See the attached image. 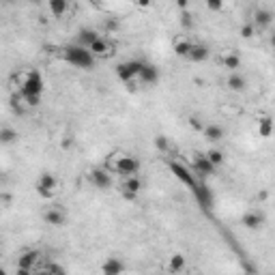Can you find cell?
Instances as JSON below:
<instances>
[{
  "label": "cell",
  "mask_w": 275,
  "mask_h": 275,
  "mask_svg": "<svg viewBox=\"0 0 275 275\" xmlns=\"http://www.w3.org/2000/svg\"><path fill=\"white\" fill-rule=\"evenodd\" d=\"M105 168H108L110 172L121 174V177H131V174L140 172V159H136V157H131L127 153H121V151H116V153H112L108 157Z\"/></svg>",
  "instance_id": "cell-1"
},
{
  "label": "cell",
  "mask_w": 275,
  "mask_h": 275,
  "mask_svg": "<svg viewBox=\"0 0 275 275\" xmlns=\"http://www.w3.org/2000/svg\"><path fill=\"white\" fill-rule=\"evenodd\" d=\"M62 58L73 67H80V69H92L95 67V61L97 58L91 54L89 48H82V45H69V48L62 50Z\"/></svg>",
  "instance_id": "cell-2"
},
{
  "label": "cell",
  "mask_w": 275,
  "mask_h": 275,
  "mask_svg": "<svg viewBox=\"0 0 275 275\" xmlns=\"http://www.w3.org/2000/svg\"><path fill=\"white\" fill-rule=\"evenodd\" d=\"M20 95H41L45 89L43 84V78H41L39 71H26L22 73V80H20Z\"/></svg>",
  "instance_id": "cell-3"
},
{
  "label": "cell",
  "mask_w": 275,
  "mask_h": 275,
  "mask_svg": "<svg viewBox=\"0 0 275 275\" xmlns=\"http://www.w3.org/2000/svg\"><path fill=\"white\" fill-rule=\"evenodd\" d=\"M37 194L41 198H54L56 189H58V181L52 172H41V177L37 179V185H34Z\"/></svg>",
  "instance_id": "cell-4"
},
{
  "label": "cell",
  "mask_w": 275,
  "mask_h": 275,
  "mask_svg": "<svg viewBox=\"0 0 275 275\" xmlns=\"http://www.w3.org/2000/svg\"><path fill=\"white\" fill-rule=\"evenodd\" d=\"M39 260H41V254L37 249H26V251H22L20 254V258H17V271L20 273H32L34 269H37L39 265Z\"/></svg>",
  "instance_id": "cell-5"
},
{
  "label": "cell",
  "mask_w": 275,
  "mask_h": 275,
  "mask_svg": "<svg viewBox=\"0 0 275 275\" xmlns=\"http://www.w3.org/2000/svg\"><path fill=\"white\" fill-rule=\"evenodd\" d=\"M91 177V183L97 187V189H110L114 183L112 179V172L108 170V168H92V170L89 172Z\"/></svg>",
  "instance_id": "cell-6"
},
{
  "label": "cell",
  "mask_w": 275,
  "mask_h": 275,
  "mask_svg": "<svg viewBox=\"0 0 275 275\" xmlns=\"http://www.w3.org/2000/svg\"><path fill=\"white\" fill-rule=\"evenodd\" d=\"M89 50H91V54L95 58H108V56L114 54V45L110 43L105 37H99L97 41H92V43L89 45Z\"/></svg>",
  "instance_id": "cell-7"
},
{
  "label": "cell",
  "mask_w": 275,
  "mask_h": 275,
  "mask_svg": "<svg viewBox=\"0 0 275 275\" xmlns=\"http://www.w3.org/2000/svg\"><path fill=\"white\" fill-rule=\"evenodd\" d=\"M140 189H142V181L138 179V174L125 177V183H122V196H125L127 200H136Z\"/></svg>",
  "instance_id": "cell-8"
},
{
  "label": "cell",
  "mask_w": 275,
  "mask_h": 275,
  "mask_svg": "<svg viewBox=\"0 0 275 275\" xmlns=\"http://www.w3.org/2000/svg\"><path fill=\"white\" fill-rule=\"evenodd\" d=\"M241 224L247 228V230H260V228L265 226V215H262L260 211H249V213H245L241 217Z\"/></svg>",
  "instance_id": "cell-9"
},
{
  "label": "cell",
  "mask_w": 275,
  "mask_h": 275,
  "mask_svg": "<svg viewBox=\"0 0 275 275\" xmlns=\"http://www.w3.org/2000/svg\"><path fill=\"white\" fill-rule=\"evenodd\" d=\"M194 170L200 174V177H211V174H215V170H217V168H215L213 163L207 159V155L196 153V157H194Z\"/></svg>",
  "instance_id": "cell-10"
},
{
  "label": "cell",
  "mask_w": 275,
  "mask_h": 275,
  "mask_svg": "<svg viewBox=\"0 0 275 275\" xmlns=\"http://www.w3.org/2000/svg\"><path fill=\"white\" fill-rule=\"evenodd\" d=\"M43 219H45V224L62 226L65 224V219H67V215H65V211H62L61 207H48L43 211Z\"/></svg>",
  "instance_id": "cell-11"
},
{
  "label": "cell",
  "mask_w": 275,
  "mask_h": 275,
  "mask_svg": "<svg viewBox=\"0 0 275 275\" xmlns=\"http://www.w3.org/2000/svg\"><path fill=\"white\" fill-rule=\"evenodd\" d=\"M138 80L142 82V84H157V82H159V69L144 62V67L140 69V73H138Z\"/></svg>",
  "instance_id": "cell-12"
},
{
  "label": "cell",
  "mask_w": 275,
  "mask_h": 275,
  "mask_svg": "<svg viewBox=\"0 0 275 275\" xmlns=\"http://www.w3.org/2000/svg\"><path fill=\"white\" fill-rule=\"evenodd\" d=\"M273 24V13L269 9H258L254 11V28L256 31H262V28H269Z\"/></svg>",
  "instance_id": "cell-13"
},
{
  "label": "cell",
  "mask_w": 275,
  "mask_h": 275,
  "mask_svg": "<svg viewBox=\"0 0 275 275\" xmlns=\"http://www.w3.org/2000/svg\"><path fill=\"white\" fill-rule=\"evenodd\" d=\"M209 58V48L202 43H191L189 52H187V61L191 62H204Z\"/></svg>",
  "instance_id": "cell-14"
},
{
  "label": "cell",
  "mask_w": 275,
  "mask_h": 275,
  "mask_svg": "<svg viewBox=\"0 0 275 275\" xmlns=\"http://www.w3.org/2000/svg\"><path fill=\"white\" fill-rule=\"evenodd\" d=\"M170 170H172V174H174V177H179V179L183 181L185 185H189L191 189H194V187L198 185L196 181H194V177H191V174L187 172V168H183V166H181V163H177V161H170Z\"/></svg>",
  "instance_id": "cell-15"
},
{
  "label": "cell",
  "mask_w": 275,
  "mask_h": 275,
  "mask_svg": "<svg viewBox=\"0 0 275 275\" xmlns=\"http://www.w3.org/2000/svg\"><path fill=\"white\" fill-rule=\"evenodd\" d=\"M221 65H224V69H230V71H237L239 67H241V56L237 54V52L228 50L221 54Z\"/></svg>",
  "instance_id": "cell-16"
},
{
  "label": "cell",
  "mask_w": 275,
  "mask_h": 275,
  "mask_svg": "<svg viewBox=\"0 0 275 275\" xmlns=\"http://www.w3.org/2000/svg\"><path fill=\"white\" fill-rule=\"evenodd\" d=\"M226 86H228V89H230L232 92H243V91H245V86H247V80H245L241 73L232 71V75L226 80Z\"/></svg>",
  "instance_id": "cell-17"
},
{
  "label": "cell",
  "mask_w": 275,
  "mask_h": 275,
  "mask_svg": "<svg viewBox=\"0 0 275 275\" xmlns=\"http://www.w3.org/2000/svg\"><path fill=\"white\" fill-rule=\"evenodd\" d=\"M202 133L207 136V140H211V142H219V140H224V127L215 125V122H211V125H204L202 127Z\"/></svg>",
  "instance_id": "cell-18"
},
{
  "label": "cell",
  "mask_w": 275,
  "mask_h": 275,
  "mask_svg": "<svg viewBox=\"0 0 275 275\" xmlns=\"http://www.w3.org/2000/svg\"><path fill=\"white\" fill-rule=\"evenodd\" d=\"M99 37H101V34H99L97 31H92V28H82V31L78 32V45H82V48H89L92 41H97Z\"/></svg>",
  "instance_id": "cell-19"
},
{
  "label": "cell",
  "mask_w": 275,
  "mask_h": 275,
  "mask_svg": "<svg viewBox=\"0 0 275 275\" xmlns=\"http://www.w3.org/2000/svg\"><path fill=\"white\" fill-rule=\"evenodd\" d=\"M187 265V260H185V256L183 254H172L170 258H168L166 262V271H170V273H179V271H183Z\"/></svg>",
  "instance_id": "cell-20"
},
{
  "label": "cell",
  "mask_w": 275,
  "mask_h": 275,
  "mask_svg": "<svg viewBox=\"0 0 275 275\" xmlns=\"http://www.w3.org/2000/svg\"><path fill=\"white\" fill-rule=\"evenodd\" d=\"M189 48H191V41L187 37H179V39H174V43H172V50H174V54H177L179 58H187Z\"/></svg>",
  "instance_id": "cell-21"
},
{
  "label": "cell",
  "mask_w": 275,
  "mask_h": 275,
  "mask_svg": "<svg viewBox=\"0 0 275 275\" xmlns=\"http://www.w3.org/2000/svg\"><path fill=\"white\" fill-rule=\"evenodd\" d=\"M122 269H125V267H122V262H121V260L108 258V260H105L103 265H101V273H103V275H119V273L122 271Z\"/></svg>",
  "instance_id": "cell-22"
},
{
  "label": "cell",
  "mask_w": 275,
  "mask_h": 275,
  "mask_svg": "<svg viewBox=\"0 0 275 275\" xmlns=\"http://www.w3.org/2000/svg\"><path fill=\"white\" fill-rule=\"evenodd\" d=\"M20 133L13 127H0V144H15Z\"/></svg>",
  "instance_id": "cell-23"
},
{
  "label": "cell",
  "mask_w": 275,
  "mask_h": 275,
  "mask_svg": "<svg viewBox=\"0 0 275 275\" xmlns=\"http://www.w3.org/2000/svg\"><path fill=\"white\" fill-rule=\"evenodd\" d=\"M48 4H50V11L54 17H62L69 9V0H50Z\"/></svg>",
  "instance_id": "cell-24"
},
{
  "label": "cell",
  "mask_w": 275,
  "mask_h": 275,
  "mask_svg": "<svg viewBox=\"0 0 275 275\" xmlns=\"http://www.w3.org/2000/svg\"><path fill=\"white\" fill-rule=\"evenodd\" d=\"M273 133V121L271 116H262V119L258 121V136L260 138H271Z\"/></svg>",
  "instance_id": "cell-25"
},
{
  "label": "cell",
  "mask_w": 275,
  "mask_h": 275,
  "mask_svg": "<svg viewBox=\"0 0 275 275\" xmlns=\"http://www.w3.org/2000/svg\"><path fill=\"white\" fill-rule=\"evenodd\" d=\"M116 78H119L121 82H131V80H136V78H133V73H131L129 62H121V65L116 67Z\"/></svg>",
  "instance_id": "cell-26"
},
{
  "label": "cell",
  "mask_w": 275,
  "mask_h": 275,
  "mask_svg": "<svg viewBox=\"0 0 275 275\" xmlns=\"http://www.w3.org/2000/svg\"><path fill=\"white\" fill-rule=\"evenodd\" d=\"M204 155H207V159H209L211 163H213L215 168H217V166H221V163L226 161V155H224V151H219V149H211V151H207V153H204Z\"/></svg>",
  "instance_id": "cell-27"
},
{
  "label": "cell",
  "mask_w": 275,
  "mask_h": 275,
  "mask_svg": "<svg viewBox=\"0 0 275 275\" xmlns=\"http://www.w3.org/2000/svg\"><path fill=\"white\" fill-rule=\"evenodd\" d=\"M204 2H207V9L213 11V13L224 11V0H204Z\"/></svg>",
  "instance_id": "cell-28"
},
{
  "label": "cell",
  "mask_w": 275,
  "mask_h": 275,
  "mask_svg": "<svg viewBox=\"0 0 275 275\" xmlns=\"http://www.w3.org/2000/svg\"><path fill=\"white\" fill-rule=\"evenodd\" d=\"M155 146H157L159 151H163V153H166V151H170V142H168L166 136H157V138H155Z\"/></svg>",
  "instance_id": "cell-29"
},
{
  "label": "cell",
  "mask_w": 275,
  "mask_h": 275,
  "mask_svg": "<svg viewBox=\"0 0 275 275\" xmlns=\"http://www.w3.org/2000/svg\"><path fill=\"white\" fill-rule=\"evenodd\" d=\"M191 24H194V22H191L189 9H187V11H181V26H183V28H191Z\"/></svg>",
  "instance_id": "cell-30"
},
{
  "label": "cell",
  "mask_w": 275,
  "mask_h": 275,
  "mask_svg": "<svg viewBox=\"0 0 275 275\" xmlns=\"http://www.w3.org/2000/svg\"><path fill=\"white\" fill-rule=\"evenodd\" d=\"M256 34V28H254V24H245L243 28H241V37L243 39H251Z\"/></svg>",
  "instance_id": "cell-31"
},
{
  "label": "cell",
  "mask_w": 275,
  "mask_h": 275,
  "mask_svg": "<svg viewBox=\"0 0 275 275\" xmlns=\"http://www.w3.org/2000/svg\"><path fill=\"white\" fill-rule=\"evenodd\" d=\"M45 271H48V273H62L65 269L58 267V265H48V269H45Z\"/></svg>",
  "instance_id": "cell-32"
},
{
  "label": "cell",
  "mask_w": 275,
  "mask_h": 275,
  "mask_svg": "<svg viewBox=\"0 0 275 275\" xmlns=\"http://www.w3.org/2000/svg\"><path fill=\"white\" fill-rule=\"evenodd\" d=\"M136 4L140 9H149L151 4H153V0H136Z\"/></svg>",
  "instance_id": "cell-33"
},
{
  "label": "cell",
  "mask_w": 275,
  "mask_h": 275,
  "mask_svg": "<svg viewBox=\"0 0 275 275\" xmlns=\"http://www.w3.org/2000/svg\"><path fill=\"white\" fill-rule=\"evenodd\" d=\"M177 4H179L181 11H187V9H189V0H177Z\"/></svg>",
  "instance_id": "cell-34"
},
{
  "label": "cell",
  "mask_w": 275,
  "mask_h": 275,
  "mask_svg": "<svg viewBox=\"0 0 275 275\" xmlns=\"http://www.w3.org/2000/svg\"><path fill=\"white\" fill-rule=\"evenodd\" d=\"M71 146H73V138L67 136L65 140H62V149H71Z\"/></svg>",
  "instance_id": "cell-35"
},
{
  "label": "cell",
  "mask_w": 275,
  "mask_h": 275,
  "mask_svg": "<svg viewBox=\"0 0 275 275\" xmlns=\"http://www.w3.org/2000/svg\"><path fill=\"white\" fill-rule=\"evenodd\" d=\"M0 271H2V269H0Z\"/></svg>",
  "instance_id": "cell-36"
}]
</instances>
